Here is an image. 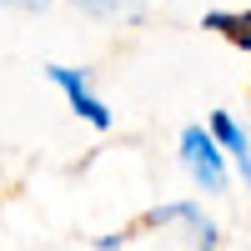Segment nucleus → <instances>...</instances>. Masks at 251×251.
Returning <instances> with one entry per match:
<instances>
[{"instance_id": "20e7f679", "label": "nucleus", "mask_w": 251, "mask_h": 251, "mask_svg": "<svg viewBox=\"0 0 251 251\" xmlns=\"http://www.w3.org/2000/svg\"><path fill=\"white\" fill-rule=\"evenodd\" d=\"M211 136L221 141V151L236 161V171H241V181L251 186V136H246V126L236 121V116H226V111H216L211 116Z\"/></svg>"}, {"instance_id": "0eeeda50", "label": "nucleus", "mask_w": 251, "mask_h": 251, "mask_svg": "<svg viewBox=\"0 0 251 251\" xmlns=\"http://www.w3.org/2000/svg\"><path fill=\"white\" fill-rule=\"evenodd\" d=\"M126 241H131L126 231H121V236H96V246H100V251H116V246H126Z\"/></svg>"}, {"instance_id": "f03ea898", "label": "nucleus", "mask_w": 251, "mask_h": 251, "mask_svg": "<svg viewBox=\"0 0 251 251\" xmlns=\"http://www.w3.org/2000/svg\"><path fill=\"white\" fill-rule=\"evenodd\" d=\"M46 75H50V86H60V96L71 100V111L86 121V126H96V131H111V106L91 91V71H75V66H50Z\"/></svg>"}, {"instance_id": "6e6552de", "label": "nucleus", "mask_w": 251, "mask_h": 251, "mask_svg": "<svg viewBox=\"0 0 251 251\" xmlns=\"http://www.w3.org/2000/svg\"><path fill=\"white\" fill-rule=\"evenodd\" d=\"M20 5H30V10H40V5H50V0H20Z\"/></svg>"}, {"instance_id": "39448f33", "label": "nucleus", "mask_w": 251, "mask_h": 251, "mask_svg": "<svg viewBox=\"0 0 251 251\" xmlns=\"http://www.w3.org/2000/svg\"><path fill=\"white\" fill-rule=\"evenodd\" d=\"M206 30H216V35H226L231 46H241L246 55H251V10H211L206 15Z\"/></svg>"}, {"instance_id": "423d86ee", "label": "nucleus", "mask_w": 251, "mask_h": 251, "mask_svg": "<svg viewBox=\"0 0 251 251\" xmlns=\"http://www.w3.org/2000/svg\"><path fill=\"white\" fill-rule=\"evenodd\" d=\"M75 5L100 20H136L141 15V0H75Z\"/></svg>"}, {"instance_id": "f257e3e1", "label": "nucleus", "mask_w": 251, "mask_h": 251, "mask_svg": "<svg viewBox=\"0 0 251 251\" xmlns=\"http://www.w3.org/2000/svg\"><path fill=\"white\" fill-rule=\"evenodd\" d=\"M181 166H186V176H191L201 191H226V181H231L226 151L211 136V126H186L181 131Z\"/></svg>"}, {"instance_id": "7ed1b4c3", "label": "nucleus", "mask_w": 251, "mask_h": 251, "mask_svg": "<svg viewBox=\"0 0 251 251\" xmlns=\"http://www.w3.org/2000/svg\"><path fill=\"white\" fill-rule=\"evenodd\" d=\"M151 226H186V241H191V246H221L216 221L206 216L196 201H166V206H156Z\"/></svg>"}]
</instances>
